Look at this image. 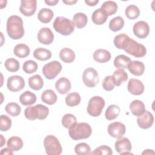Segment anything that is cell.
Here are the masks:
<instances>
[{
  "label": "cell",
  "instance_id": "6da1fadb",
  "mask_svg": "<svg viewBox=\"0 0 155 155\" xmlns=\"http://www.w3.org/2000/svg\"><path fill=\"white\" fill-rule=\"evenodd\" d=\"M7 33L13 39H19L24 35V28L22 18L17 15L10 16L7 21Z\"/></svg>",
  "mask_w": 155,
  "mask_h": 155
},
{
  "label": "cell",
  "instance_id": "7a4b0ae2",
  "mask_svg": "<svg viewBox=\"0 0 155 155\" xmlns=\"http://www.w3.org/2000/svg\"><path fill=\"white\" fill-rule=\"evenodd\" d=\"M91 126L85 122L76 123L69 128V136L74 140H81L88 138L91 134Z\"/></svg>",
  "mask_w": 155,
  "mask_h": 155
},
{
  "label": "cell",
  "instance_id": "3957f363",
  "mask_svg": "<svg viewBox=\"0 0 155 155\" xmlns=\"http://www.w3.org/2000/svg\"><path fill=\"white\" fill-rule=\"evenodd\" d=\"M48 114V108L42 104H37L33 107H28L24 111L25 117L30 120H34L36 119L44 120L47 117Z\"/></svg>",
  "mask_w": 155,
  "mask_h": 155
},
{
  "label": "cell",
  "instance_id": "277c9868",
  "mask_svg": "<svg viewBox=\"0 0 155 155\" xmlns=\"http://www.w3.org/2000/svg\"><path fill=\"white\" fill-rule=\"evenodd\" d=\"M53 27L56 31L64 36L71 34L74 30V22L63 16H58L54 19Z\"/></svg>",
  "mask_w": 155,
  "mask_h": 155
},
{
  "label": "cell",
  "instance_id": "5b68a950",
  "mask_svg": "<svg viewBox=\"0 0 155 155\" xmlns=\"http://www.w3.org/2000/svg\"><path fill=\"white\" fill-rule=\"evenodd\" d=\"M123 50L136 58H142L147 53V49L143 45L130 38L126 41Z\"/></svg>",
  "mask_w": 155,
  "mask_h": 155
},
{
  "label": "cell",
  "instance_id": "8992f818",
  "mask_svg": "<svg viewBox=\"0 0 155 155\" xmlns=\"http://www.w3.org/2000/svg\"><path fill=\"white\" fill-rule=\"evenodd\" d=\"M44 145L45 152L48 155H59L62 153V146L54 136H47L44 140Z\"/></svg>",
  "mask_w": 155,
  "mask_h": 155
},
{
  "label": "cell",
  "instance_id": "52a82bcc",
  "mask_svg": "<svg viewBox=\"0 0 155 155\" xmlns=\"http://www.w3.org/2000/svg\"><path fill=\"white\" fill-rule=\"evenodd\" d=\"M104 107V99L101 96H95L89 100L87 110L90 116L97 117L101 115Z\"/></svg>",
  "mask_w": 155,
  "mask_h": 155
},
{
  "label": "cell",
  "instance_id": "ba28073f",
  "mask_svg": "<svg viewBox=\"0 0 155 155\" xmlns=\"http://www.w3.org/2000/svg\"><path fill=\"white\" fill-rule=\"evenodd\" d=\"M62 68V65L59 62L53 61L44 65L42 68V73L47 79L51 80L57 76Z\"/></svg>",
  "mask_w": 155,
  "mask_h": 155
},
{
  "label": "cell",
  "instance_id": "9c48e42d",
  "mask_svg": "<svg viewBox=\"0 0 155 155\" xmlns=\"http://www.w3.org/2000/svg\"><path fill=\"white\" fill-rule=\"evenodd\" d=\"M82 80L87 87H94L99 81L97 71L92 67L86 68L82 74Z\"/></svg>",
  "mask_w": 155,
  "mask_h": 155
},
{
  "label": "cell",
  "instance_id": "30bf717a",
  "mask_svg": "<svg viewBox=\"0 0 155 155\" xmlns=\"http://www.w3.org/2000/svg\"><path fill=\"white\" fill-rule=\"evenodd\" d=\"M25 86V81L21 76L14 75L9 77L7 82V87L8 89L13 92L21 91Z\"/></svg>",
  "mask_w": 155,
  "mask_h": 155
},
{
  "label": "cell",
  "instance_id": "8fae6325",
  "mask_svg": "<svg viewBox=\"0 0 155 155\" xmlns=\"http://www.w3.org/2000/svg\"><path fill=\"white\" fill-rule=\"evenodd\" d=\"M126 131L125 125L120 122H114L109 124L108 133L111 137L119 139L123 137Z\"/></svg>",
  "mask_w": 155,
  "mask_h": 155
},
{
  "label": "cell",
  "instance_id": "7c38bea8",
  "mask_svg": "<svg viewBox=\"0 0 155 155\" xmlns=\"http://www.w3.org/2000/svg\"><path fill=\"white\" fill-rule=\"evenodd\" d=\"M36 4L37 1L36 0H22L19 11L25 16H31L36 12Z\"/></svg>",
  "mask_w": 155,
  "mask_h": 155
},
{
  "label": "cell",
  "instance_id": "4fadbf2b",
  "mask_svg": "<svg viewBox=\"0 0 155 155\" xmlns=\"http://www.w3.org/2000/svg\"><path fill=\"white\" fill-rule=\"evenodd\" d=\"M133 30L135 36L139 38L143 39L148 36L150 27L147 22L140 21L134 24Z\"/></svg>",
  "mask_w": 155,
  "mask_h": 155
},
{
  "label": "cell",
  "instance_id": "5bb4252c",
  "mask_svg": "<svg viewBox=\"0 0 155 155\" xmlns=\"http://www.w3.org/2000/svg\"><path fill=\"white\" fill-rule=\"evenodd\" d=\"M115 149L120 154H132L130 153L131 150V143L130 140L127 137H121L118 139L115 142Z\"/></svg>",
  "mask_w": 155,
  "mask_h": 155
},
{
  "label": "cell",
  "instance_id": "9a60e30c",
  "mask_svg": "<svg viewBox=\"0 0 155 155\" xmlns=\"http://www.w3.org/2000/svg\"><path fill=\"white\" fill-rule=\"evenodd\" d=\"M39 42L44 45H49L54 40V35L50 28L48 27L41 28L38 33Z\"/></svg>",
  "mask_w": 155,
  "mask_h": 155
},
{
  "label": "cell",
  "instance_id": "2e32d148",
  "mask_svg": "<svg viewBox=\"0 0 155 155\" xmlns=\"http://www.w3.org/2000/svg\"><path fill=\"white\" fill-rule=\"evenodd\" d=\"M137 123L139 127L142 129L150 128L154 123L153 115L148 111H146L137 118Z\"/></svg>",
  "mask_w": 155,
  "mask_h": 155
},
{
  "label": "cell",
  "instance_id": "e0dca14e",
  "mask_svg": "<svg viewBox=\"0 0 155 155\" xmlns=\"http://www.w3.org/2000/svg\"><path fill=\"white\" fill-rule=\"evenodd\" d=\"M128 91L133 95H140L144 91V85L139 79L131 78L129 80L127 85Z\"/></svg>",
  "mask_w": 155,
  "mask_h": 155
},
{
  "label": "cell",
  "instance_id": "ac0fdd59",
  "mask_svg": "<svg viewBox=\"0 0 155 155\" xmlns=\"http://www.w3.org/2000/svg\"><path fill=\"white\" fill-rule=\"evenodd\" d=\"M71 82L70 80L65 77L59 78L55 83L56 90L62 94L67 93L71 89Z\"/></svg>",
  "mask_w": 155,
  "mask_h": 155
},
{
  "label": "cell",
  "instance_id": "d6986e66",
  "mask_svg": "<svg viewBox=\"0 0 155 155\" xmlns=\"http://www.w3.org/2000/svg\"><path fill=\"white\" fill-rule=\"evenodd\" d=\"M127 68L133 75L139 76L143 74L145 71V65L143 63L138 61H133L130 62Z\"/></svg>",
  "mask_w": 155,
  "mask_h": 155
},
{
  "label": "cell",
  "instance_id": "ffe728a7",
  "mask_svg": "<svg viewBox=\"0 0 155 155\" xmlns=\"http://www.w3.org/2000/svg\"><path fill=\"white\" fill-rule=\"evenodd\" d=\"M93 59L98 63H105L108 62L111 58L110 53L107 50L97 49L93 53Z\"/></svg>",
  "mask_w": 155,
  "mask_h": 155
},
{
  "label": "cell",
  "instance_id": "44dd1931",
  "mask_svg": "<svg viewBox=\"0 0 155 155\" xmlns=\"http://www.w3.org/2000/svg\"><path fill=\"white\" fill-rule=\"evenodd\" d=\"M130 110L133 115L139 116L145 111V107L142 101L134 100L130 104Z\"/></svg>",
  "mask_w": 155,
  "mask_h": 155
},
{
  "label": "cell",
  "instance_id": "7402d4cb",
  "mask_svg": "<svg viewBox=\"0 0 155 155\" xmlns=\"http://www.w3.org/2000/svg\"><path fill=\"white\" fill-rule=\"evenodd\" d=\"M36 96L35 93L26 91L22 93L19 97V101L23 105H31L36 102Z\"/></svg>",
  "mask_w": 155,
  "mask_h": 155
},
{
  "label": "cell",
  "instance_id": "603a6c76",
  "mask_svg": "<svg viewBox=\"0 0 155 155\" xmlns=\"http://www.w3.org/2000/svg\"><path fill=\"white\" fill-rule=\"evenodd\" d=\"M91 19L94 24L96 25L104 24L108 19V15L101 8L96 10L92 14Z\"/></svg>",
  "mask_w": 155,
  "mask_h": 155
},
{
  "label": "cell",
  "instance_id": "cb8c5ba5",
  "mask_svg": "<svg viewBox=\"0 0 155 155\" xmlns=\"http://www.w3.org/2000/svg\"><path fill=\"white\" fill-rule=\"evenodd\" d=\"M57 99L56 94L51 89L45 90L41 94L42 101L48 105L54 104L57 101Z\"/></svg>",
  "mask_w": 155,
  "mask_h": 155
},
{
  "label": "cell",
  "instance_id": "d4e9b609",
  "mask_svg": "<svg viewBox=\"0 0 155 155\" xmlns=\"http://www.w3.org/2000/svg\"><path fill=\"white\" fill-rule=\"evenodd\" d=\"M54 13L52 10L47 8H43L40 10L38 14V19L42 23H49L53 18Z\"/></svg>",
  "mask_w": 155,
  "mask_h": 155
},
{
  "label": "cell",
  "instance_id": "484cf974",
  "mask_svg": "<svg viewBox=\"0 0 155 155\" xmlns=\"http://www.w3.org/2000/svg\"><path fill=\"white\" fill-rule=\"evenodd\" d=\"M112 78L114 85L118 87L120 86L122 82L128 79V74L124 70L117 69L114 71Z\"/></svg>",
  "mask_w": 155,
  "mask_h": 155
},
{
  "label": "cell",
  "instance_id": "4316f807",
  "mask_svg": "<svg viewBox=\"0 0 155 155\" xmlns=\"http://www.w3.org/2000/svg\"><path fill=\"white\" fill-rule=\"evenodd\" d=\"M131 61V59L124 54H119L117 56L114 60V65L118 69L127 68L128 64Z\"/></svg>",
  "mask_w": 155,
  "mask_h": 155
},
{
  "label": "cell",
  "instance_id": "83f0119b",
  "mask_svg": "<svg viewBox=\"0 0 155 155\" xmlns=\"http://www.w3.org/2000/svg\"><path fill=\"white\" fill-rule=\"evenodd\" d=\"M59 58L65 63H71L75 59V53L69 48H64L59 52Z\"/></svg>",
  "mask_w": 155,
  "mask_h": 155
},
{
  "label": "cell",
  "instance_id": "f1b7e54d",
  "mask_svg": "<svg viewBox=\"0 0 155 155\" xmlns=\"http://www.w3.org/2000/svg\"><path fill=\"white\" fill-rule=\"evenodd\" d=\"M29 87L36 91L41 90L44 85V81L39 74H35L28 79Z\"/></svg>",
  "mask_w": 155,
  "mask_h": 155
},
{
  "label": "cell",
  "instance_id": "f546056e",
  "mask_svg": "<svg viewBox=\"0 0 155 155\" xmlns=\"http://www.w3.org/2000/svg\"><path fill=\"white\" fill-rule=\"evenodd\" d=\"M33 56L38 60L45 61L51 58V52L44 48H38L34 51Z\"/></svg>",
  "mask_w": 155,
  "mask_h": 155
},
{
  "label": "cell",
  "instance_id": "4dcf8cb0",
  "mask_svg": "<svg viewBox=\"0 0 155 155\" xmlns=\"http://www.w3.org/2000/svg\"><path fill=\"white\" fill-rule=\"evenodd\" d=\"M7 145V147L10 148L12 150L17 151L22 148L23 141L19 137L12 136L8 139Z\"/></svg>",
  "mask_w": 155,
  "mask_h": 155
},
{
  "label": "cell",
  "instance_id": "1f68e13d",
  "mask_svg": "<svg viewBox=\"0 0 155 155\" xmlns=\"http://www.w3.org/2000/svg\"><path fill=\"white\" fill-rule=\"evenodd\" d=\"M30 50L29 47L24 44H17L14 49V54L19 58H24L27 57L30 54Z\"/></svg>",
  "mask_w": 155,
  "mask_h": 155
},
{
  "label": "cell",
  "instance_id": "d6a6232c",
  "mask_svg": "<svg viewBox=\"0 0 155 155\" xmlns=\"http://www.w3.org/2000/svg\"><path fill=\"white\" fill-rule=\"evenodd\" d=\"M117 8L118 7L117 3L112 1H105L101 7V8L105 12L108 16L115 14L117 10Z\"/></svg>",
  "mask_w": 155,
  "mask_h": 155
},
{
  "label": "cell",
  "instance_id": "836d02e7",
  "mask_svg": "<svg viewBox=\"0 0 155 155\" xmlns=\"http://www.w3.org/2000/svg\"><path fill=\"white\" fill-rule=\"evenodd\" d=\"M120 109L119 106L114 104L110 105L105 111V118L108 120H112L117 117L120 113Z\"/></svg>",
  "mask_w": 155,
  "mask_h": 155
},
{
  "label": "cell",
  "instance_id": "e575fe53",
  "mask_svg": "<svg viewBox=\"0 0 155 155\" xmlns=\"http://www.w3.org/2000/svg\"><path fill=\"white\" fill-rule=\"evenodd\" d=\"M73 22L78 28H84L87 24L88 18L83 13H77L73 16Z\"/></svg>",
  "mask_w": 155,
  "mask_h": 155
},
{
  "label": "cell",
  "instance_id": "d590c367",
  "mask_svg": "<svg viewBox=\"0 0 155 155\" xmlns=\"http://www.w3.org/2000/svg\"><path fill=\"white\" fill-rule=\"evenodd\" d=\"M124 26V20L121 16L113 18L109 22V28L113 31H117Z\"/></svg>",
  "mask_w": 155,
  "mask_h": 155
},
{
  "label": "cell",
  "instance_id": "8d00e7d4",
  "mask_svg": "<svg viewBox=\"0 0 155 155\" xmlns=\"http://www.w3.org/2000/svg\"><path fill=\"white\" fill-rule=\"evenodd\" d=\"M81 96L76 92L69 93L65 97V103L68 107H75L81 102Z\"/></svg>",
  "mask_w": 155,
  "mask_h": 155
},
{
  "label": "cell",
  "instance_id": "74e56055",
  "mask_svg": "<svg viewBox=\"0 0 155 155\" xmlns=\"http://www.w3.org/2000/svg\"><path fill=\"white\" fill-rule=\"evenodd\" d=\"M5 110L9 115L16 117L21 113V107L15 102H10L7 104L5 107Z\"/></svg>",
  "mask_w": 155,
  "mask_h": 155
},
{
  "label": "cell",
  "instance_id": "f35d334b",
  "mask_svg": "<svg viewBox=\"0 0 155 155\" xmlns=\"http://www.w3.org/2000/svg\"><path fill=\"white\" fill-rule=\"evenodd\" d=\"M125 14L127 18L131 20L135 19L139 16V8L135 5H130L127 7L125 10Z\"/></svg>",
  "mask_w": 155,
  "mask_h": 155
},
{
  "label": "cell",
  "instance_id": "ab89813d",
  "mask_svg": "<svg viewBox=\"0 0 155 155\" xmlns=\"http://www.w3.org/2000/svg\"><path fill=\"white\" fill-rule=\"evenodd\" d=\"M5 68L10 72H16L19 69V62L15 58H8L4 63Z\"/></svg>",
  "mask_w": 155,
  "mask_h": 155
},
{
  "label": "cell",
  "instance_id": "60d3db41",
  "mask_svg": "<svg viewBox=\"0 0 155 155\" xmlns=\"http://www.w3.org/2000/svg\"><path fill=\"white\" fill-rule=\"evenodd\" d=\"M76 123V118L73 114L67 113L65 114L62 118V124L65 128L69 129Z\"/></svg>",
  "mask_w": 155,
  "mask_h": 155
},
{
  "label": "cell",
  "instance_id": "b9f144b4",
  "mask_svg": "<svg viewBox=\"0 0 155 155\" xmlns=\"http://www.w3.org/2000/svg\"><path fill=\"white\" fill-rule=\"evenodd\" d=\"M128 38L129 36L125 33H122V34L116 35L114 37V41H113L115 47L118 49L123 50L125 44L126 42V41Z\"/></svg>",
  "mask_w": 155,
  "mask_h": 155
},
{
  "label": "cell",
  "instance_id": "7bdbcfd3",
  "mask_svg": "<svg viewBox=\"0 0 155 155\" xmlns=\"http://www.w3.org/2000/svg\"><path fill=\"white\" fill-rule=\"evenodd\" d=\"M22 68L25 73L31 74L36 72L38 70V64L34 61L28 60L23 64Z\"/></svg>",
  "mask_w": 155,
  "mask_h": 155
},
{
  "label": "cell",
  "instance_id": "ee69618b",
  "mask_svg": "<svg viewBox=\"0 0 155 155\" xmlns=\"http://www.w3.org/2000/svg\"><path fill=\"white\" fill-rule=\"evenodd\" d=\"M74 151L76 154L79 155L90 154L91 148L87 143L82 142V143H79L75 146Z\"/></svg>",
  "mask_w": 155,
  "mask_h": 155
},
{
  "label": "cell",
  "instance_id": "f6af8a7d",
  "mask_svg": "<svg viewBox=\"0 0 155 155\" xmlns=\"http://www.w3.org/2000/svg\"><path fill=\"white\" fill-rule=\"evenodd\" d=\"M12 120L7 115L2 114L0 116V130L6 131L11 128Z\"/></svg>",
  "mask_w": 155,
  "mask_h": 155
},
{
  "label": "cell",
  "instance_id": "bcb514c9",
  "mask_svg": "<svg viewBox=\"0 0 155 155\" xmlns=\"http://www.w3.org/2000/svg\"><path fill=\"white\" fill-rule=\"evenodd\" d=\"M91 154H106L111 155L113 154V151L111 148L107 145H102L96 148L93 152L90 153Z\"/></svg>",
  "mask_w": 155,
  "mask_h": 155
},
{
  "label": "cell",
  "instance_id": "7dc6e473",
  "mask_svg": "<svg viewBox=\"0 0 155 155\" xmlns=\"http://www.w3.org/2000/svg\"><path fill=\"white\" fill-rule=\"evenodd\" d=\"M114 84L112 78V76H106L102 82V87L106 91H111L114 88Z\"/></svg>",
  "mask_w": 155,
  "mask_h": 155
},
{
  "label": "cell",
  "instance_id": "c3c4849f",
  "mask_svg": "<svg viewBox=\"0 0 155 155\" xmlns=\"http://www.w3.org/2000/svg\"><path fill=\"white\" fill-rule=\"evenodd\" d=\"M13 154V150H12L10 148H5L1 150V154L2 155H12Z\"/></svg>",
  "mask_w": 155,
  "mask_h": 155
},
{
  "label": "cell",
  "instance_id": "681fc988",
  "mask_svg": "<svg viewBox=\"0 0 155 155\" xmlns=\"http://www.w3.org/2000/svg\"><path fill=\"white\" fill-rule=\"evenodd\" d=\"M85 2L89 6H94L99 2V0H85Z\"/></svg>",
  "mask_w": 155,
  "mask_h": 155
},
{
  "label": "cell",
  "instance_id": "f907efd6",
  "mask_svg": "<svg viewBox=\"0 0 155 155\" xmlns=\"http://www.w3.org/2000/svg\"><path fill=\"white\" fill-rule=\"evenodd\" d=\"M45 4H47L48 5H50V6H51V5H56V4L57 3H58L59 2V0H53V1H47V0H45Z\"/></svg>",
  "mask_w": 155,
  "mask_h": 155
},
{
  "label": "cell",
  "instance_id": "816d5d0a",
  "mask_svg": "<svg viewBox=\"0 0 155 155\" xmlns=\"http://www.w3.org/2000/svg\"><path fill=\"white\" fill-rule=\"evenodd\" d=\"M63 2L67 5H73L77 2V1H63Z\"/></svg>",
  "mask_w": 155,
  "mask_h": 155
},
{
  "label": "cell",
  "instance_id": "f5cc1de1",
  "mask_svg": "<svg viewBox=\"0 0 155 155\" xmlns=\"http://www.w3.org/2000/svg\"><path fill=\"white\" fill-rule=\"evenodd\" d=\"M154 153L152 150H146L142 154H154Z\"/></svg>",
  "mask_w": 155,
  "mask_h": 155
},
{
  "label": "cell",
  "instance_id": "db71d44e",
  "mask_svg": "<svg viewBox=\"0 0 155 155\" xmlns=\"http://www.w3.org/2000/svg\"><path fill=\"white\" fill-rule=\"evenodd\" d=\"M0 136H1V143L0 147H2L4 145V144L5 143V139L4 138V137H3V136L2 134H1Z\"/></svg>",
  "mask_w": 155,
  "mask_h": 155
}]
</instances>
